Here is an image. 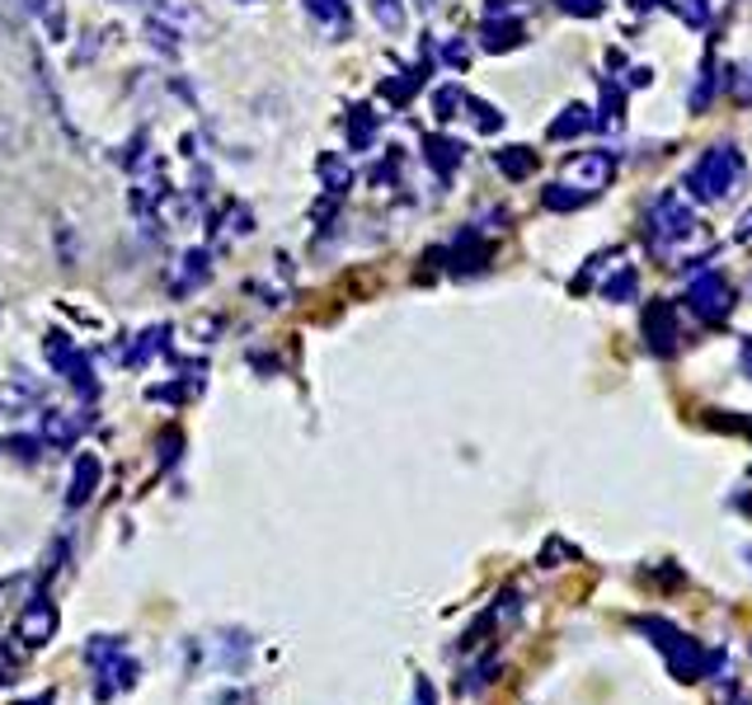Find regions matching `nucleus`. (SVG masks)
I'll return each mask as SVG.
<instances>
[{
    "instance_id": "f3484780",
    "label": "nucleus",
    "mask_w": 752,
    "mask_h": 705,
    "mask_svg": "<svg viewBox=\"0 0 752 705\" xmlns=\"http://www.w3.org/2000/svg\"><path fill=\"white\" fill-rule=\"evenodd\" d=\"M598 85H602V104H598V117H592V123L621 127V117H626V85L617 81V75H598Z\"/></svg>"
},
{
    "instance_id": "ea45409f",
    "label": "nucleus",
    "mask_w": 752,
    "mask_h": 705,
    "mask_svg": "<svg viewBox=\"0 0 752 705\" xmlns=\"http://www.w3.org/2000/svg\"><path fill=\"white\" fill-rule=\"evenodd\" d=\"M729 705H752V701H748V696L739 692V696H729Z\"/></svg>"
},
{
    "instance_id": "39448f33",
    "label": "nucleus",
    "mask_w": 752,
    "mask_h": 705,
    "mask_svg": "<svg viewBox=\"0 0 752 705\" xmlns=\"http://www.w3.org/2000/svg\"><path fill=\"white\" fill-rule=\"evenodd\" d=\"M687 306L697 310L705 325H724L734 316V287H729L715 268H697L687 283Z\"/></svg>"
},
{
    "instance_id": "f03ea898",
    "label": "nucleus",
    "mask_w": 752,
    "mask_h": 705,
    "mask_svg": "<svg viewBox=\"0 0 752 705\" xmlns=\"http://www.w3.org/2000/svg\"><path fill=\"white\" fill-rule=\"evenodd\" d=\"M644 231H649V249H654L659 259H687V241L701 235L697 203H691L682 188H663L659 198L649 203Z\"/></svg>"
},
{
    "instance_id": "5701e85b",
    "label": "nucleus",
    "mask_w": 752,
    "mask_h": 705,
    "mask_svg": "<svg viewBox=\"0 0 752 705\" xmlns=\"http://www.w3.org/2000/svg\"><path fill=\"white\" fill-rule=\"evenodd\" d=\"M636 287H640L636 264H617V273L602 278V302H630V297H636Z\"/></svg>"
},
{
    "instance_id": "72a5a7b5",
    "label": "nucleus",
    "mask_w": 752,
    "mask_h": 705,
    "mask_svg": "<svg viewBox=\"0 0 752 705\" xmlns=\"http://www.w3.org/2000/svg\"><path fill=\"white\" fill-rule=\"evenodd\" d=\"M560 14H573V19H598L607 10V0H556Z\"/></svg>"
},
{
    "instance_id": "9b49d317",
    "label": "nucleus",
    "mask_w": 752,
    "mask_h": 705,
    "mask_svg": "<svg viewBox=\"0 0 752 705\" xmlns=\"http://www.w3.org/2000/svg\"><path fill=\"white\" fill-rule=\"evenodd\" d=\"M212 278V254L207 249H189L180 264H174V273H170V292L174 297H193L197 287H203Z\"/></svg>"
},
{
    "instance_id": "4be33fe9",
    "label": "nucleus",
    "mask_w": 752,
    "mask_h": 705,
    "mask_svg": "<svg viewBox=\"0 0 752 705\" xmlns=\"http://www.w3.org/2000/svg\"><path fill=\"white\" fill-rule=\"evenodd\" d=\"M376 127H382V117H376L367 104H358L348 113V146L353 151H367L372 142H376Z\"/></svg>"
},
{
    "instance_id": "7ed1b4c3",
    "label": "nucleus",
    "mask_w": 752,
    "mask_h": 705,
    "mask_svg": "<svg viewBox=\"0 0 752 705\" xmlns=\"http://www.w3.org/2000/svg\"><path fill=\"white\" fill-rule=\"evenodd\" d=\"M743 174H748L743 151L734 142H715V146H705L701 161L687 170L682 188H687L691 203H724V198H734V193H739Z\"/></svg>"
},
{
    "instance_id": "1a4fd4ad",
    "label": "nucleus",
    "mask_w": 752,
    "mask_h": 705,
    "mask_svg": "<svg viewBox=\"0 0 752 705\" xmlns=\"http://www.w3.org/2000/svg\"><path fill=\"white\" fill-rule=\"evenodd\" d=\"M57 625H62V616H57V602H48L43 593H33L24 602V612H19V640L29 644V650H43V644L57 635Z\"/></svg>"
},
{
    "instance_id": "0eeeda50",
    "label": "nucleus",
    "mask_w": 752,
    "mask_h": 705,
    "mask_svg": "<svg viewBox=\"0 0 752 705\" xmlns=\"http://www.w3.org/2000/svg\"><path fill=\"white\" fill-rule=\"evenodd\" d=\"M560 180L569 188H579L583 198L592 203L611 180H617V155H611V151H579V155H569V161H565Z\"/></svg>"
},
{
    "instance_id": "aec40b11",
    "label": "nucleus",
    "mask_w": 752,
    "mask_h": 705,
    "mask_svg": "<svg viewBox=\"0 0 752 705\" xmlns=\"http://www.w3.org/2000/svg\"><path fill=\"white\" fill-rule=\"evenodd\" d=\"M494 165H499V174H508V180H531V174H537V151L504 146V151H494Z\"/></svg>"
},
{
    "instance_id": "2eb2a0df",
    "label": "nucleus",
    "mask_w": 752,
    "mask_h": 705,
    "mask_svg": "<svg viewBox=\"0 0 752 705\" xmlns=\"http://www.w3.org/2000/svg\"><path fill=\"white\" fill-rule=\"evenodd\" d=\"M29 405H43V386L29 381V377H10L0 386V415H19Z\"/></svg>"
},
{
    "instance_id": "a19ab883",
    "label": "nucleus",
    "mask_w": 752,
    "mask_h": 705,
    "mask_svg": "<svg viewBox=\"0 0 752 705\" xmlns=\"http://www.w3.org/2000/svg\"><path fill=\"white\" fill-rule=\"evenodd\" d=\"M118 6H136V0H118Z\"/></svg>"
},
{
    "instance_id": "4468645a",
    "label": "nucleus",
    "mask_w": 752,
    "mask_h": 705,
    "mask_svg": "<svg viewBox=\"0 0 752 705\" xmlns=\"http://www.w3.org/2000/svg\"><path fill=\"white\" fill-rule=\"evenodd\" d=\"M306 14L321 24L329 38H344L348 24H353V10H348V0H306Z\"/></svg>"
},
{
    "instance_id": "c85d7f7f",
    "label": "nucleus",
    "mask_w": 752,
    "mask_h": 705,
    "mask_svg": "<svg viewBox=\"0 0 752 705\" xmlns=\"http://www.w3.org/2000/svg\"><path fill=\"white\" fill-rule=\"evenodd\" d=\"M146 43H151L155 52L174 57V52H180V43H184V33H174V29H170V24H161L155 14H146Z\"/></svg>"
},
{
    "instance_id": "cd10ccee",
    "label": "nucleus",
    "mask_w": 752,
    "mask_h": 705,
    "mask_svg": "<svg viewBox=\"0 0 752 705\" xmlns=\"http://www.w3.org/2000/svg\"><path fill=\"white\" fill-rule=\"evenodd\" d=\"M367 10L372 19L382 24L386 33H400L405 29V0H367Z\"/></svg>"
},
{
    "instance_id": "f257e3e1",
    "label": "nucleus",
    "mask_w": 752,
    "mask_h": 705,
    "mask_svg": "<svg viewBox=\"0 0 752 705\" xmlns=\"http://www.w3.org/2000/svg\"><path fill=\"white\" fill-rule=\"evenodd\" d=\"M636 631L663 654L668 673L678 677V682H701V677H715V673H720V682H729V663H724V654H710L701 640H691V635L678 631L672 621H663V616H640Z\"/></svg>"
},
{
    "instance_id": "c756f323",
    "label": "nucleus",
    "mask_w": 752,
    "mask_h": 705,
    "mask_svg": "<svg viewBox=\"0 0 752 705\" xmlns=\"http://www.w3.org/2000/svg\"><path fill=\"white\" fill-rule=\"evenodd\" d=\"M668 10L678 14L687 29H705L710 24V0H668Z\"/></svg>"
},
{
    "instance_id": "b1692460",
    "label": "nucleus",
    "mask_w": 752,
    "mask_h": 705,
    "mask_svg": "<svg viewBox=\"0 0 752 705\" xmlns=\"http://www.w3.org/2000/svg\"><path fill=\"white\" fill-rule=\"evenodd\" d=\"M592 127V113L583 109V104H569L556 123H550V142H569V136H579V132H588Z\"/></svg>"
},
{
    "instance_id": "9d476101",
    "label": "nucleus",
    "mask_w": 752,
    "mask_h": 705,
    "mask_svg": "<svg viewBox=\"0 0 752 705\" xmlns=\"http://www.w3.org/2000/svg\"><path fill=\"white\" fill-rule=\"evenodd\" d=\"M85 423L90 419L81 415V409H48L43 423H38V442L43 447H75L85 433Z\"/></svg>"
},
{
    "instance_id": "79ce46f5",
    "label": "nucleus",
    "mask_w": 752,
    "mask_h": 705,
    "mask_svg": "<svg viewBox=\"0 0 752 705\" xmlns=\"http://www.w3.org/2000/svg\"><path fill=\"white\" fill-rule=\"evenodd\" d=\"M245 6H250V0H245Z\"/></svg>"
},
{
    "instance_id": "2f4dec72",
    "label": "nucleus",
    "mask_w": 752,
    "mask_h": 705,
    "mask_svg": "<svg viewBox=\"0 0 752 705\" xmlns=\"http://www.w3.org/2000/svg\"><path fill=\"white\" fill-rule=\"evenodd\" d=\"M466 109H470V123L480 127V132H499V127H504V113L494 109V104H485V100H470V94H466Z\"/></svg>"
},
{
    "instance_id": "6ab92c4d",
    "label": "nucleus",
    "mask_w": 752,
    "mask_h": 705,
    "mask_svg": "<svg viewBox=\"0 0 752 705\" xmlns=\"http://www.w3.org/2000/svg\"><path fill=\"white\" fill-rule=\"evenodd\" d=\"M165 348H170V329H165V325H151L146 335L132 339V348H128V367H146L151 358H161Z\"/></svg>"
},
{
    "instance_id": "a211bd4d",
    "label": "nucleus",
    "mask_w": 752,
    "mask_h": 705,
    "mask_svg": "<svg viewBox=\"0 0 752 705\" xmlns=\"http://www.w3.org/2000/svg\"><path fill=\"white\" fill-rule=\"evenodd\" d=\"M518 43H522L518 19H485V29H480V48L485 52H512Z\"/></svg>"
},
{
    "instance_id": "7c9ffc66",
    "label": "nucleus",
    "mask_w": 752,
    "mask_h": 705,
    "mask_svg": "<svg viewBox=\"0 0 752 705\" xmlns=\"http://www.w3.org/2000/svg\"><path fill=\"white\" fill-rule=\"evenodd\" d=\"M457 109H466V90L461 85H443L438 94H433V113H438V123L457 117Z\"/></svg>"
},
{
    "instance_id": "bb28decb",
    "label": "nucleus",
    "mask_w": 752,
    "mask_h": 705,
    "mask_svg": "<svg viewBox=\"0 0 752 705\" xmlns=\"http://www.w3.org/2000/svg\"><path fill=\"white\" fill-rule=\"evenodd\" d=\"M541 203L550 207V212H579L588 198H583V193L579 188H569L565 180H556V184H550L546 193H541Z\"/></svg>"
},
{
    "instance_id": "f8f14e48",
    "label": "nucleus",
    "mask_w": 752,
    "mask_h": 705,
    "mask_svg": "<svg viewBox=\"0 0 752 705\" xmlns=\"http://www.w3.org/2000/svg\"><path fill=\"white\" fill-rule=\"evenodd\" d=\"M99 476H104V466H99V457H94V452H81V457H75V466H71V489H67V503H71V508L90 503V499H94V489H99Z\"/></svg>"
},
{
    "instance_id": "a878e982",
    "label": "nucleus",
    "mask_w": 752,
    "mask_h": 705,
    "mask_svg": "<svg viewBox=\"0 0 752 705\" xmlns=\"http://www.w3.org/2000/svg\"><path fill=\"white\" fill-rule=\"evenodd\" d=\"M24 10L38 19V24H48L52 38H67V10L57 6V0H24Z\"/></svg>"
},
{
    "instance_id": "473e14b6",
    "label": "nucleus",
    "mask_w": 752,
    "mask_h": 705,
    "mask_svg": "<svg viewBox=\"0 0 752 705\" xmlns=\"http://www.w3.org/2000/svg\"><path fill=\"white\" fill-rule=\"evenodd\" d=\"M419 81H424L419 71H405V81H386L382 94H386V100H395V104H409V94L419 90Z\"/></svg>"
},
{
    "instance_id": "f704fd0d",
    "label": "nucleus",
    "mask_w": 752,
    "mask_h": 705,
    "mask_svg": "<svg viewBox=\"0 0 752 705\" xmlns=\"http://www.w3.org/2000/svg\"><path fill=\"white\" fill-rule=\"evenodd\" d=\"M409 705H438V692H433L428 677H414V701Z\"/></svg>"
},
{
    "instance_id": "c9c22d12",
    "label": "nucleus",
    "mask_w": 752,
    "mask_h": 705,
    "mask_svg": "<svg viewBox=\"0 0 752 705\" xmlns=\"http://www.w3.org/2000/svg\"><path fill=\"white\" fill-rule=\"evenodd\" d=\"M10 668H14V654H10V644H6V640H0V682H6V677H10Z\"/></svg>"
},
{
    "instance_id": "ddd939ff",
    "label": "nucleus",
    "mask_w": 752,
    "mask_h": 705,
    "mask_svg": "<svg viewBox=\"0 0 752 705\" xmlns=\"http://www.w3.org/2000/svg\"><path fill=\"white\" fill-rule=\"evenodd\" d=\"M424 155H428V165H433V174L447 184L451 174L461 170V161H466V146L461 142H451V136H428L424 142Z\"/></svg>"
},
{
    "instance_id": "393cba45",
    "label": "nucleus",
    "mask_w": 752,
    "mask_h": 705,
    "mask_svg": "<svg viewBox=\"0 0 752 705\" xmlns=\"http://www.w3.org/2000/svg\"><path fill=\"white\" fill-rule=\"evenodd\" d=\"M724 90V67L720 62H705L701 67V81H697V90H691V109H710V100H715V94Z\"/></svg>"
},
{
    "instance_id": "412c9836",
    "label": "nucleus",
    "mask_w": 752,
    "mask_h": 705,
    "mask_svg": "<svg viewBox=\"0 0 752 705\" xmlns=\"http://www.w3.org/2000/svg\"><path fill=\"white\" fill-rule=\"evenodd\" d=\"M315 170H321V184L334 193V198H344V193L353 188V170H348V161H339L334 151H325L321 161H315Z\"/></svg>"
},
{
    "instance_id": "20e7f679",
    "label": "nucleus",
    "mask_w": 752,
    "mask_h": 705,
    "mask_svg": "<svg viewBox=\"0 0 752 705\" xmlns=\"http://www.w3.org/2000/svg\"><path fill=\"white\" fill-rule=\"evenodd\" d=\"M85 658H90V668H94V696L99 701H109L118 692H132L136 677H142V663L123 650V640H118V635H94L85 644Z\"/></svg>"
},
{
    "instance_id": "dca6fc26",
    "label": "nucleus",
    "mask_w": 752,
    "mask_h": 705,
    "mask_svg": "<svg viewBox=\"0 0 752 705\" xmlns=\"http://www.w3.org/2000/svg\"><path fill=\"white\" fill-rule=\"evenodd\" d=\"M447 259L457 264V273H480L489 264V245L485 241H475V231H461L457 235V245L447 249Z\"/></svg>"
},
{
    "instance_id": "6e6552de",
    "label": "nucleus",
    "mask_w": 752,
    "mask_h": 705,
    "mask_svg": "<svg viewBox=\"0 0 752 705\" xmlns=\"http://www.w3.org/2000/svg\"><path fill=\"white\" fill-rule=\"evenodd\" d=\"M644 344L649 352H659V358H672L682 344V325H678V306L672 302H649L644 306Z\"/></svg>"
},
{
    "instance_id": "58836bf2",
    "label": "nucleus",
    "mask_w": 752,
    "mask_h": 705,
    "mask_svg": "<svg viewBox=\"0 0 752 705\" xmlns=\"http://www.w3.org/2000/svg\"><path fill=\"white\" fill-rule=\"evenodd\" d=\"M19 705H52V696H33V701H19Z\"/></svg>"
},
{
    "instance_id": "e433bc0d",
    "label": "nucleus",
    "mask_w": 752,
    "mask_h": 705,
    "mask_svg": "<svg viewBox=\"0 0 752 705\" xmlns=\"http://www.w3.org/2000/svg\"><path fill=\"white\" fill-rule=\"evenodd\" d=\"M739 362H743V371H748V381H752V335L739 344Z\"/></svg>"
},
{
    "instance_id": "423d86ee",
    "label": "nucleus",
    "mask_w": 752,
    "mask_h": 705,
    "mask_svg": "<svg viewBox=\"0 0 752 705\" xmlns=\"http://www.w3.org/2000/svg\"><path fill=\"white\" fill-rule=\"evenodd\" d=\"M43 348H48V362L62 371L75 396H81L85 405L99 400V381H94V367H90V352H85V348H75V339H67V335H48Z\"/></svg>"
},
{
    "instance_id": "4c0bfd02",
    "label": "nucleus",
    "mask_w": 752,
    "mask_h": 705,
    "mask_svg": "<svg viewBox=\"0 0 752 705\" xmlns=\"http://www.w3.org/2000/svg\"><path fill=\"white\" fill-rule=\"evenodd\" d=\"M739 241H752V212H743V222H739Z\"/></svg>"
}]
</instances>
